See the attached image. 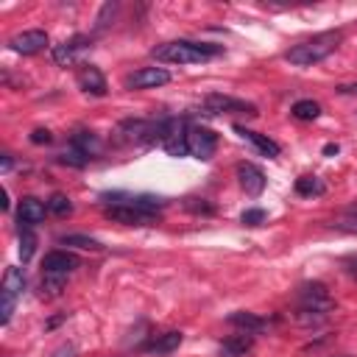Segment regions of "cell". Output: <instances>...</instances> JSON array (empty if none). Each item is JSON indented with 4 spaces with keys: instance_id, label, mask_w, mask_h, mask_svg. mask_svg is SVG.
Returning a JSON list of instances; mask_svg holds the SVG:
<instances>
[{
    "instance_id": "cell-1",
    "label": "cell",
    "mask_w": 357,
    "mask_h": 357,
    "mask_svg": "<svg viewBox=\"0 0 357 357\" xmlns=\"http://www.w3.org/2000/svg\"><path fill=\"white\" fill-rule=\"evenodd\" d=\"M156 61H167V64H198V61H209L215 56L223 53L220 45L212 42H192V39H173L165 45H156L153 50Z\"/></svg>"
},
{
    "instance_id": "cell-2",
    "label": "cell",
    "mask_w": 357,
    "mask_h": 357,
    "mask_svg": "<svg viewBox=\"0 0 357 357\" xmlns=\"http://www.w3.org/2000/svg\"><path fill=\"white\" fill-rule=\"evenodd\" d=\"M340 39H343V31H324V33H315V36H310V39L293 45V47L284 53V59H287L290 64H296V67H312V64L324 61L326 56H332L335 47L340 45Z\"/></svg>"
},
{
    "instance_id": "cell-3",
    "label": "cell",
    "mask_w": 357,
    "mask_h": 357,
    "mask_svg": "<svg viewBox=\"0 0 357 357\" xmlns=\"http://www.w3.org/2000/svg\"><path fill=\"white\" fill-rule=\"evenodd\" d=\"M296 298H298L296 321H298V324H307V326L324 321V318L332 312V307H335L329 290H326L321 282H307V284H301Z\"/></svg>"
},
{
    "instance_id": "cell-4",
    "label": "cell",
    "mask_w": 357,
    "mask_h": 357,
    "mask_svg": "<svg viewBox=\"0 0 357 357\" xmlns=\"http://www.w3.org/2000/svg\"><path fill=\"white\" fill-rule=\"evenodd\" d=\"M109 198V209H106V218L109 220H114V223H126V226H151V223H156V218H159V212H148V209H142V206H134V204H128V195H120V192H114V195H106Z\"/></svg>"
},
{
    "instance_id": "cell-5",
    "label": "cell",
    "mask_w": 357,
    "mask_h": 357,
    "mask_svg": "<svg viewBox=\"0 0 357 357\" xmlns=\"http://www.w3.org/2000/svg\"><path fill=\"white\" fill-rule=\"evenodd\" d=\"M22 290H25V273H22V268H17V265L6 268L3 287H0V324H8L11 321V312H14L17 298L22 296Z\"/></svg>"
},
{
    "instance_id": "cell-6",
    "label": "cell",
    "mask_w": 357,
    "mask_h": 357,
    "mask_svg": "<svg viewBox=\"0 0 357 357\" xmlns=\"http://www.w3.org/2000/svg\"><path fill=\"white\" fill-rule=\"evenodd\" d=\"M187 128H190V123L181 120V117L162 120L159 142H162V148H165L170 156H184V153H187Z\"/></svg>"
},
{
    "instance_id": "cell-7",
    "label": "cell",
    "mask_w": 357,
    "mask_h": 357,
    "mask_svg": "<svg viewBox=\"0 0 357 357\" xmlns=\"http://www.w3.org/2000/svg\"><path fill=\"white\" fill-rule=\"evenodd\" d=\"M204 112L206 114H245V117H257V106L254 103L231 98V95H220V92H212V95L204 98Z\"/></svg>"
},
{
    "instance_id": "cell-8",
    "label": "cell",
    "mask_w": 357,
    "mask_h": 357,
    "mask_svg": "<svg viewBox=\"0 0 357 357\" xmlns=\"http://www.w3.org/2000/svg\"><path fill=\"white\" fill-rule=\"evenodd\" d=\"M215 145H218V137L212 128H206V126H190L187 128V153L190 156L206 162L215 156Z\"/></svg>"
},
{
    "instance_id": "cell-9",
    "label": "cell",
    "mask_w": 357,
    "mask_h": 357,
    "mask_svg": "<svg viewBox=\"0 0 357 357\" xmlns=\"http://www.w3.org/2000/svg\"><path fill=\"white\" fill-rule=\"evenodd\" d=\"M8 47L20 56H33V53H42L47 47V33L42 28H31V31H22V33H14L8 39Z\"/></svg>"
},
{
    "instance_id": "cell-10",
    "label": "cell",
    "mask_w": 357,
    "mask_h": 357,
    "mask_svg": "<svg viewBox=\"0 0 357 357\" xmlns=\"http://www.w3.org/2000/svg\"><path fill=\"white\" fill-rule=\"evenodd\" d=\"M170 81V73L165 67H139L134 73L126 75V86L128 89H153V86H162Z\"/></svg>"
},
{
    "instance_id": "cell-11",
    "label": "cell",
    "mask_w": 357,
    "mask_h": 357,
    "mask_svg": "<svg viewBox=\"0 0 357 357\" xmlns=\"http://www.w3.org/2000/svg\"><path fill=\"white\" fill-rule=\"evenodd\" d=\"M237 178H240V187L245 190V195H251V198H257L268 184L265 173L254 162H240L237 165Z\"/></svg>"
},
{
    "instance_id": "cell-12",
    "label": "cell",
    "mask_w": 357,
    "mask_h": 357,
    "mask_svg": "<svg viewBox=\"0 0 357 357\" xmlns=\"http://www.w3.org/2000/svg\"><path fill=\"white\" fill-rule=\"evenodd\" d=\"M75 81H78V86L86 95H95V98H103L106 95V78H103V73L95 64H81Z\"/></svg>"
},
{
    "instance_id": "cell-13",
    "label": "cell",
    "mask_w": 357,
    "mask_h": 357,
    "mask_svg": "<svg viewBox=\"0 0 357 357\" xmlns=\"http://www.w3.org/2000/svg\"><path fill=\"white\" fill-rule=\"evenodd\" d=\"M45 212H47V206H45L39 198L25 195V198L20 201V206H17V220H20V226L33 229L36 223H42V220H45Z\"/></svg>"
},
{
    "instance_id": "cell-14",
    "label": "cell",
    "mask_w": 357,
    "mask_h": 357,
    "mask_svg": "<svg viewBox=\"0 0 357 357\" xmlns=\"http://www.w3.org/2000/svg\"><path fill=\"white\" fill-rule=\"evenodd\" d=\"M78 268V257H73L70 251H50L42 259V273H61L70 276Z\"/></svg>"
},
{
    "instance_id": "cell-15",
    "label": "cell",
    "mask_w": 357,
    "mask_h": 357,
    "mask_svg": "<svg viewBox=\"0 0 357 357\" xmlns=\"http://www.w3.org/2000/svg\"><path fill=\"white\" fill-rule=\"evenodd\" d=\"M86 45H89V36H81V33L73 36V39H64L61 45L53 47V61L61 64V67H67V64H73L78 59L81 50H86Z\"/></svg>"
},
{
    "instance_id": "cell-16",
    "label": "cell",
    "mask_w": 357,
    "mask_h": 357,
    "mask_svg": "<svg viewBox=\"0 0 357 357\" xmlns=\"http://www.w3.org/2000/svg\"><path fill=\"white\" fill-rule=\"evenodd\" d=\"M234 134H240V139H245V142H251L259 153H265V156H279V142H273L268 134H259V131H251V128H245V126H234Z\"/></svg>"
},
{
    "instance_id": "cell-17",
    "label": "cell",
    "mask_w": 357,
    "mask_h": 357,
    "mask_svg": "<svg viewBox=\"0 0 357 357\" xmlns=\"http://www.w3.org/2000/svg\"><path fill=\"white\" fill-rule=\"evenodd\" d=\"M178 346H181V332H176V329H167V332H159V335H153V337L145 343V351H148V354H156V357H165V354L176 351Z\"/></svg>"
},
{
    "instance_id": "cell-18",
    "label": "cell",
    "mask_w": 357,
    "mask_h": 357,
    "mask_svg": "<svg viewBox=\"0 0 357 357\" xmlns=\"http://www.w3.org/2000/svg\"><path fill=\"white\" fill-rule=\"evenodd\" d=\"M254 349V335L251 332H240V335H229L220 343V357H245Z\"/></svg>"
},
{
    "instance_id": "cell-19",
    "label": "cell",
    "mask_w": 357,
    "mask_h": 357,
    "mask_svg": "<svg viewBox=\"0 0 357 357\" xmlns=\"http://www.w3.org/2000/svg\"><path fill=\"white\" fill-rule=\"evenodd\" d=\"M229 324L237 326V329H243V332H251V335L268 329V321H265V318H259V315H254V312H245V310H234V312L229 315Z\"/></svg>"
},
{
    "instance_id": "cell-20",
    "label": "cell",
    "mask_w": 357,
    "mask_h": 357,
    "mask_svg": "<svg viewBox=\"0 0 357 357\" xmlns=\"http://www.w3.org/2000/svg\"><path fill=\"white\" fill-rule=\"evenodd\" d=\"M70 148H75L84 159H92V156L100 151V139H98V134H92V131H75L73 139H70Z\"/></svg>"
},
{
    "instance_id": "cell-21",
    "label": "cell",
    "mask_w": 357,
    "mask_h": 357,
    "mask_svg": "<svg viewBox=\"0 0 357 357\" xmlns=\"http://www.w3.org/2000/svg\"><path fill=\"white\" fill-rule=\"evenodd\" d=\"M61 245H73L81 251H103V243L86 234H61Z\"/></svg>"
},
{
    "instance_id": "cell-22",
    "label": "cell",
    "mask_w": 357,
    "mask_h": 357,
    "mask_svg": "<svg viewBox=\"0 0 357 357\" xmlns=\"http://www.w3.org/2000/svg\"><path fill=\"white\" fill-rule=\"evenodd\" d=\"M67 279H70V276H61V273H42V282H39V290H42V296H47V298L59 296V293L64 290Z\"/></svg>"
},
{
    "instance_id": "cell-23",
    "label": "cell",
    "mask_w": 357,
    "mask_h": 357,
    "mask_svg": "<svg viewBox=\"0 0 357 357\" xmlns=\"http://www.w3.org/2000/svg\"><path fill=\"white\" fill-rule=\"evenodd\" d=\"M290 114H293L296 120H315V117L321 114V106H318L315 100H310V98H304V100H296V103H293V109H290Z\"/></svg>"
},
{
    "instance_id": "cell-24",
    "label": "cell",
    "mask_w": 357,
    "mask_h": 357,
    "mask_svg": "<svg viewBox=\"0 0 357 357\" xmlns=\"http://www.w3.org/2000/svg\"><path fill=\"white\" fill-rule=\"evenodd\" d=\"M324 181L318 178V176H301V178H296V192L298 195H324Z\"/></svg>"
},
{
    "instance_id": "cell-25",
    "label": "cell",
    "mask_w": 357,
    "mask_h": 357,
    "mask_svg": "<svg viewBox=\"0 0 357 357\" xmlns=\"http://www.w3.org/2000/svg\"><path fill=\"white\" fill-rule=\"evenodd\" d=\"M332 226L337 231H349V234H357V206H349L337 220H332Z\"/></svg>"
},
{
    "instance_id": "cell-26",
    "label": "cell",
    "mask_w": 357,
    "mask_h": 357,
    "mask_svg": "<svg viewBox=\"0 0 357 357\" xmlns=\"http://www.w3.org/2000/svg\"><path fill=\"white\" fill-rule=\"evenodd\" d=\"M33 248H36V237L28 226H22L20 229V257H22V262H28L33 257Z\"/></svg>"
},
{
    "instance_id": "cell-27",
    "label": "cell",
    "mask_w": 357,
    "mask_h": 357,
    "mask_svg": "<svg viewBox=\"0 0 357 357\" xmlns=\"http://www.w3.org/2000/svg\"><path fill=\"white\" fill-rule=\"evenodd\" d=\"M47 212H50V215L64 218V215H70V212H73V204H70V198H67V195L56 192V195H50V201H47Z\"/></svg>"
},
{
    "instance_id": "cell-28",
    "label": "cell",
    "mask_w": 357,
    "mask_h": 357,
    "mask_svg": "<svg viewBox=\"0 0 357 357\" xmlns=\"http://www.w3.org/2000/svg\"><path fill=\"white\" fill-rule=\"evenodd\" d=\"M59 162H64V165H75V167H84L89 159H84V156H81L75 148H67V151L59 156Z\"/></svg>"
},
{
    "instance_id": "cell-29",
    "label": "cell",
    "mask_w": 357,
    "mask_h": 357,
    "mask_svg": "<svg viewBox=\"0 0 357 357\" xmlns=\"http://www.w3.org/2000/svg\"><path fill=\"white\" fill-rule=\"evenodd\" d=\"M240 220H243L245 226H259V223L265 220V209H245V212L240 215Z\"/></svg>"
},
{
    "instance_id": "cell-30",
    "label": "cell",
    "mask_w": 357,
    "mask_h": 357,
    "mask_svg": "<svg viewBox=\"0 0 357 357\" xmlns=\"http://www.w3.org/2000/svg\"><path fill=\"white\" fill-rule=\"evenodd\" d=\"M184 206H187L190 212H204V215H212V212H215L209 204H204V198H187Z\"/></svg>"
},
{
    "instance_id": "cell-31",
    "label": "cell",
    "mask_w": 357,
    "mask_h": 357,
    "mask_svg": "<svg viewBox=\"0 0 357 357\" xmlns=\"http://www.w3.org/2000/svg\"><path fill=\"white\" fill-rule=\"evenodd\" d=\"M50 139H53V134H50L47 128H36V131L31 134V142H33V145H47Z\"/></svg>"
},
{
    "instance_id": "cell-32",
    "label": "cell",
    "mask_w": 357,
    "mask_h": 357,
    "mask_svg": "<svg viewBox=\"0 0 357 357\" xmlns=\"http://www.w3.org/2000/svg\"><path fill=\"white\" fill-rule=\"evenodd\" d=\"M50 357H78V354H75V346L73 343H61L59 349L50 351Z\"/></svg>"
},
{
    "instance_id": "cell-33",
    "label": "cell",
    "mask_w": 357,
    "mask_h": 357,
    "mask_svg": "<svg viewBox=\"0 0 357 357\" xmlns=\"http://www.w3.org/2000/svg\"><path fill=\"white\" fill-rule=\"evenodd\" d=\"M343 268H346V273H349L351 279H357V254L343 257Z\"/></svg>"
},
{
    "instance_id": "cell-34",
    "label": "cell",
    "mask_w": 357,
    "mask_h": 357,
    "mask_svg": "<svg viewBox=\"0 0 357 357\" xmlns=\"http://www.w3.org/2000/svg\"><path fill=\"white\" fill-rule=\"evenodd\" d=\"M337 92L340 95H357V84H343V86H337Z\"/></svg>"
},
{
    "instance_id": "cell-35",
    "label": "cell",
    "mask_w": 357,
    "mask_h": 357,
    "mask_svg": "<svg viewBox=\"0 0 357 357\" xmlns=\"http://www.w3.org/2000/svg\"><path fill=\"white\" fill-rule=\"evenodd\" d=\"M0 167H3V173H8V170H11V156H8V153H3V162H0Z\"/></svg>"
},
{
    "instance_id": "cell-36",
    "label": "cell",
    "mask_w": 357,
    "mask_h": 357,
    "mask_svg": "<svg viewBox=\"0 0 357 357\" xmlns=\"http://www.w3.org/2000/svg\"><path fill=\"white\" fill-rule=\"evenodd\" d=\"M324 153H326V156L337 153V145H335V142H326V145H324Z\"/></svg>"
}]
</instances>
